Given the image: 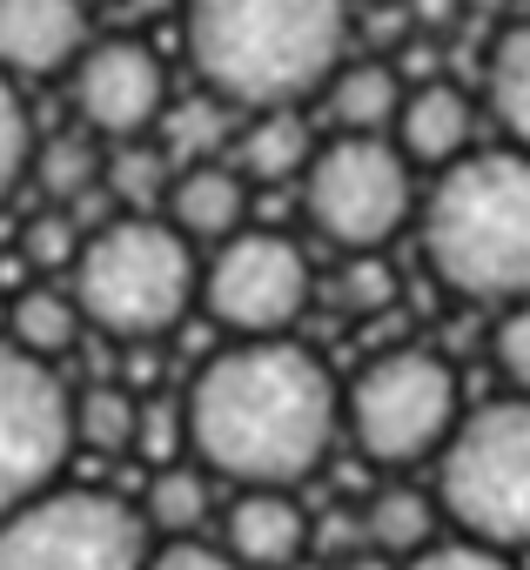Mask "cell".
Here are the masks:
<instances>
[{
	"label": "cell",
	"instance_id": "6da1fadb",
	"mask_svg": "<svg viewBox=\"0 0 530 570\" xmlns=\"http://www.w3.org/2000/svg\"><path fill=\"white\" fill-rule=\"evenodd\" d=\"M188 450L208 476L242 483H310L343 436V383L289 336H242L215 350L188 396Z\"/></svg>",
	"mask_w": 530,
	"mask_h": 570
},
{
	"label": "cell",
	"instance_id": "7a4b0ae2",
	"mask_svg": "<svg viewBox=\"0 0 530 570\" xmlns=\"http://www.w3.org/2000/svg\"><path fill=\"white\" fill-rule=\"evenodd\" d=\"M188 68L228 108H303L350 55V0H188Z\"/></svg>",
	"mask_w": 530,
	"mask_h": 570
},
{
	"label": "cell",
	"instance_id": "3957f363",
	"mask_svg": "<svg viewBox=\"0 0 530 570\" xmlns=\"http://www.w3.org/2000/svg\"><path fill=\"white\" fill-rule=\"evenodd\" d=\"M416 235L450 296L490 309L530 296V155L503 141L436 168L430 195H416Z\"/></svg>",
	"mask_w": 530,
	"mask_h": 570
},
{
	"label": "cell",
	"instance_id": "277c9868",
	"mask_svg": "<svg viewBox=\"0 0 530 570\" xmlns=\"http://www.w3.org/2000/svg\"><path fill=\"white\" fill-rule=\"evenodd\" d=\"M68 289H75L88 330L121 336V343H155L195 309L202 262H195V242L168 215L128 208V215H108L101 228H88V242L68 268Z\"/></svg>",
	"mask_w": 530,
	"mask_h": 570
},
{
	"label": "cell",
	"instance_id": "5b68a950",
	"mask_svg": "<svg viewBox=\"0 0 530 570\" xmlns=\"http://www.w3.org/2000/svg\"><path fill=\"white\" fill-rule=\"evenodd\" d=\"M436 510L457 537L530 550V396L503 390L457 416L436 450Z\"/></svg>",
	"mask_w": 530,
	"mask_h": 570
},
{
	"label": "cell",
	"instance_id": "8992f818",
	"mask_svg": "<svg viewBox=\"0 0 530 570\" xmlns=\"http://www.w3.org/2000/svg\"><path fill=\"white\" fill-rule=\"evenodd\" d=\"M457 416H463L457 370H450V356H436L423 343L383 350L343 383V436L376 470L436 463V450L450 443Z\"/></svg>",
	"mask_w": 530,
	"mask_h": 570
},
{
	"label": "cell",
	"instance_id": "52a82bcc",
	"mask_svg": "<svg viewBox=\"0 0 530 570\" xmlns=\"http://www.w3.org/2000/svg\"><path fill=\"white\" fill-rule=\"evenodd\" d=\"M303 215L336 248H390L416 222V168L390 135H330L303 168Z\"/></svg>",
	"mask_w": 530,
	"mask_h": 570
},
{
	"label": "cell",
	"instance_id": "ba28073f",
	"mask_svg": "<svg viewBox=\"0 0 530 570\" xmlns=\"http://www.w3.org/2000/svg\"><path fill=\"white\" fill-rule=\"evenodd\" d=\"M155 530L141 503L115 490L48 483L0 517V570H141Z\"/></svg>",
	"mask_w": 530,
	"mask_h": 570
},
{
	"label": "cell",
	"instance_id": "9c48e42d",
	"mask_svg": "<svg viewBox=\"0 0 530 570\" xmlns=\"http://www.w3.org/2000/svg\"><path fill=\"white\" fill-rule=\"evenodd\" d=\"M195 303L228 336H289L316 303V262L283 228H235L202 262Z\"/></svg>",
	"mask_w": 530,
	"mask_h": 570
},
{
	"label": "cell",
	"instance_id": "30bf717a",
	"mask_svg": "<svg viewBox=\"0 0 530 570\" xmlns=\"http://www.w3.org/2000/svg\"><path fill=\"white\" fill-rule=\"evenodd\" d=\"M68 456H75V423L61 363L0 343V517L61 483Z\"/></svg>",
	"mask_w": 530,
	"mask_h": 570
},
{
	"label": "cell",
	"instance_id": "8fae6325",
	"mask_svg": "<svg viewBox=\"0 0 530 570\" xmlns=\"http://www.w3.org/2000/svg\"><path fill=\"white\" fill-rule=\"evenodd\" d=\"M68 88H75V115L88 121V135H108V141H135V135H155L161 115H168V75H161V55L148 41H88L81 61L68 68Z\"/></svg>",
	"mask_w": 530,
	"mask_h": 570
},
{
	"label": "cell",
	"instance_id": "7c38bea8",
	"mask_svg": "<svg viewBox=\"0 0 530 570\" xmlns=\"http://www.w3.org/2000/svg\"><path fill=\"white\" fill-rule=\"evenodd\" d=\"M222 550L242 570H296L310 557V510L283 483H242L222 517Z\"/></svg>",
	"mask_w": 530,
	"mask_h": 570
},
{
	"label": "cell",
	"instance_id": "4fadbf2b",
	"mask_svg": "<svg viewBox=\"0 0 530 570\" xmlns=\"http://www.w3.org/2000/svg\"><path fill=\"white\" fill-rule=\"evenodd\" d=\"M88 41V0H0V75H68Z\"/></svg>",
	"mask_w": 530,
	"mask_h": 570
},
{
	"label": "cell",
	"instance_id": "5bb4252c",
	"mask_svg": "<svg viewBox=\"0 0 530 570\" xmlns=\"http://www.w3.org/2000/svg\"><path fill=\"white\" fill-rule=\"evenodd\" d=\"M390 141L403 148L410 168H450L457 155L477 148V101L457 81H416V88H403Z\"/></svg>",
	"mask_w": 530,
	"mask_h": 570
},
{
	"label": "cell",
	"instance_id": "9a60e30c",
	"mask_svg": "<svg viewBox=\"0 0 530 570\" xmlns=\"http://www.w3.org/2000/svg\"><path fill=\"white\" fill-rule=\"evenodd\" d=\"M161 215H168L188 242H222V235L248 228V175H242L228 155L181 161V168L168 175Z\"/></svg>",
	"mask_w": 530,
	"mask_h": 570
},
{
	"label": "cell",
	"instance_id": "2e32d148",
	"mask_svg": "<svg viewBox=\"0 0 530 570\" xmlns=\"http://www.w3.org/2000/svg\"><path fill=\"white\" fill-rule=\"evenodd\" d=\"M403 88L410 81L390 55H343L336 75L323 81V115L336 121V135H390Z\"/></svg>",
	"mask_w": 530,
	"mask_h": 570
},
{
	"label": "cell",
	"instance_id": "e0dca14e",
	"mask_svg": "<svg viewBox=\"0 0 530 570\" xmlns=\"http://www.w3.org/2000/svg\"><path fill=\"white\" fill-rule=\"evenodd\" d=\"M310 155H316V128L303 121V108H248V121L228 148V161L248 175V188L255 181H303Z\"/></svg>",
	"mask_w": 530,
	"mask_h": 570
},
{
	"label": "cell",
	"instance_id": "ac0fdd59",
	"mask_svg": "<svg viewBox=\"0 0 530 570\" xmlns=\"http://www.w3.org/2000/svg\"><path fill=\"white\" fill-rule=\"evenodd\" d=\"M483 108H490V121L503 128V141L530 155V14L510 21V28L490 41V61H483Z\"/></svg>",
	"mask_w": 530,
	"mask_h": 570
},
{
	"label": "cell",
	"instance_id": "d6986e66",
	"mask_svg": "<svg viewBox=\"0 0 530 570\" xmlns=\"http://www.w3.org/2000/svg\"><path fill=\"white\" fill-rule=\"evenodd\" d=\"M443 537V510H436V490H416V483H383L370 503H363V543L383 550V557H416L423 543Z\"/></svg>",
	"mask_w": 530,
	"mask_h": 570
},
{
	"label": "cell",
	"instance_id": "ffe728a7",
	"mask_svg": "<svg viewBox=\"0 0 530 570\" xmlns=\"http://www.w3.org/2000/svg\"><path fill=\"white\" fill-rule=\"evenodd\" d=\"M81 330H88V316H81L68 282H35V289H21L14 309H8V343L41 356V363H61L81 343Z\"/></svg>",
	"mask_w": 530,
	"mask_h": 570
},
{
	"label": "cell",
	"instance_id": "44dd1931",
	"mask_svg": "<svg viewBox=\"0 0 530 570\" xmlns=\"http://www.w3.org/2000/svg\"><path fill=\"white\" fill-rule=\"evenodd\" d=\"M68 423H75V450L95 456H128L135 450V423H141V396L95 376L81 390H68Z\"/></svg>",
	"mask_w": 530,
	"mask_h": 570
},
{
	"label": "cell",
	"instance_id": "7402d4cb",
	"mask_svg": "<svg viewBox=\"0 0 530 570\" xmlns=\"http://www.w3.org/2000/svg\"><path fill=\"white\" fill-rule=\"evenodd\" d=\"M208 470L175 456V463H155L148 470V490H141V517L155 537H195L208 523Z\"/></svg>",
	"mask_w": 530,
	"mask_h": 570
},
{
	"label": "cell",
	"instance_id": "603a6c76",
	"mask_svg": "<svg viewBox=\"0 0 530 570\" xmlns=\"http://www.w3.org/2000/svg\"><path fill=\"white\" fill-rule=\"evenodd\" d=\"M101 168L108 161H101L95 135H55V141H35V155H28V175L55 208H81L101 188Z\"/></svg>",
	"mask_w": 530,
	"mask_h": 570
},
{
	"label": "cell",
	"instance_id": "cb8c5ba5",
	"mask_svg": "<svg viewBox=\"0 0 530 570\" xmlns=\"http://www.w3.org/2000/svg\"><path fill=\"white\" fill-rule=\"evenodd\" d=\"M323 296H330V309H343V316L370 323V316L396 309V268H390V255H383V248H356V255H343V262H336V275L323 282Z\"/></svg>",
	"mask_w": 530,
	"mask_h": 570
},
{
	"label": "cell",
	"instance_id": "d4e9b609",
	"mask_svg": "<svg viewBox=\"0 0 530 570\" xmlns=\"http://www.w3.org/2000/svg\"><path fill=\"white\" fill-rule=\"evenodd\" d=\"M101 188L115 202H128V208H161V195H168V148H155L148 135L115 141V155L101 168Z\"/></svg>",
	"mask_w": 530,
	"mask_h": 570
},
{
	"label": "cell",
	"instance_id": "484cf974",
	"mask_svg": "<svg viewBox=\"0 0 530 570\" xmlns=\"http://www.w3.org/2000/svg\"><path fill=\"white\" fill-rule=\"evenodd\" d=\"M81 242H88V228H81V215L75 208H41L28 228H21V248H28V262L41 268V275H55V268H75V255H81Z\"/></svg>",
	"mask_w": 530,
	"mask_h": 570
},
{
	"label": "cell",
	"instance_id": "4316f807",
	"mask_svg": "<svg viewBox=\"0 0 530 570\" xmlns=\"http://www.w3.org/2000/svg\"><path fill=\"white\" fill-rule=\"evenodd\" d=\"M490 363H497L503 390L530 396V296H517V303L497 309V323H490Z\"/></svg>",
	"mask_w": 530,
	"mask_h": 570
},
{
	"label": "cell",
	"instance_id": "83f0119b",
	"mask_svg": "<svg viewBox=\"0 0 530 570\" xmlns=\"http://www.w3.org/2000/svg\"><path fill=\"white\" fill-rule=\"evenodd\" d=\"M188 450V416H181V396H141V423H135V450L148 470L155 463H175Z\"/></svg>",
	"mask_w": 530,
	"mask_h": 570
},
{
	"label": "cell",
	"instance_id": "f1b7e54d",
	"mask_svg": "<svg viewBox=\"0 0 530 570\" xmlns=\"http://www.w3.org/2000/svg\"><path fill=\"white\" fill-rule=\"evenodd\" d=\"M222 108H228V101H215V95H208V101H188V108H168V115H161V121H168V128H161V148L181 155V161L222 155Z\"/></svg>",
	"mask_w": 530,
	"mask_h": 570
},
{
	"label": "cell",
	"instance_id": "f546056e",
	"mask_svg": "<svg viewBox=\"0 0 530 570\" xmlns=\"http://www.w3.org/2000/svg\"><path fill=\"white\" fill-rule=\"evenodd\" d=\"M28 155H35V128H28L21 88L14 75H0V202H8V188L28 181Z\"/></svg>",
	"mask_w": 530,
	"mask_h": 570
},
{
	"label": "cell",
	"instance_id": "4dcf8cb0",
	"mask_svg": "<svg viewBox=\"0 0 530 570\" xmlns=\"http://www.w3.org/2000/svg\"><path fill=\"white\" fill-rule=\"evenodd\" d=\"M403 570H517V557L510 550H497V543H477V537H436V543H423L416 557H403Z\"/></svg>",
	"mask_w": 530,
	"mask_h": 570
},
{
	"label": "cell",
	"instance_id": "1f68e13d",
	"mask_svg": "<svg viewBox=\"0 0 530 570\" xmlns=\"http://www.w3.org/2000/svg\"><path fill=\"white\" fill-rule=\"evenodd\" d=\"M141 570H242V563H235L215 537H202V530H195V537H161V543L148 550V563H141Z\"/></svg>",
	"mask_w": 530,
	"mask_h": 570
}]
</instances>
